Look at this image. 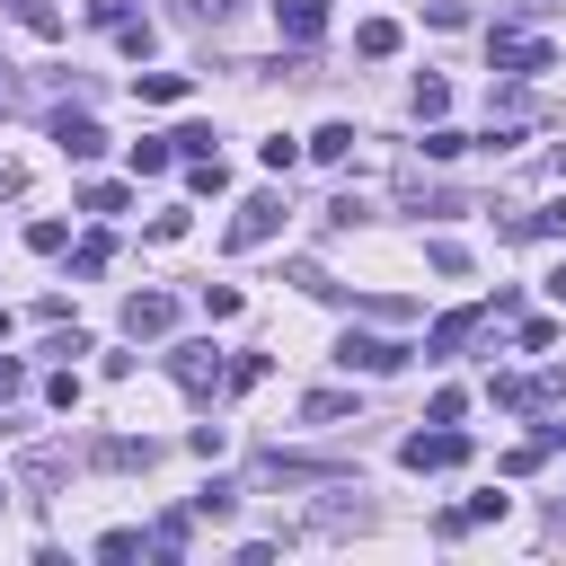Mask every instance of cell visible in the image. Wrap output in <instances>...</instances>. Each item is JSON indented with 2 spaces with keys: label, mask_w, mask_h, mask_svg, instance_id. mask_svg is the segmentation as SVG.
<instances>
[{
  "label": "cell",
  "mask_w": 566,
  "mask_h": 566,
  "mask_svg": "<svg viewBox=\"0 0 566 566\" xmlns=\"http://www.w3.org/2000/svg\"><path fill=\"white\" fill-rule=\"evenodd\" d=\"M80 212H97V221L124 212V186H80Z\"/></svg>",
  "instance_id": "484cf974"
},
{
  "label": "cell",
  "mask_w": 566,
  "mask_h": 566,
  "mask_svg": "<svg viewBox=\"0 0 566 566\" xmlns=\"http://www.w3.org/2000/svg\"><path fill=\"white\" fill-rule=\"evenodd\" d=\"M168 142H177V159H203V150H212V124H177Z\"/></svg>",
  "instance_id": "d4e9b609"
},
{
  "label": "cell",
  "mask_w": 566,
  "mask_h": 566,
  "mask_svg": "<svg viewBox=\"0 0 566 566\" xmlns=\"http://www.w3.org/2000/svg\"><path fill=\"white\" fill-rule=\"evenodd\" d=\"M265 371H274V354H239V363H230V380H221V389H256V380H265Z\"/></svg>",
  "instance_id": "cb8c5ba5"
},
{
  "label": "cell",
  "mask_w": 566,
  "mask_h": 566,
  "mask_svg": "<svg viewBox=\"0 0 566 566\" xmlns=\"http://www.w3.org/2000/svg\"><path fill=\"white\" fill-rule=\"evenodd\" d=\"M354 416V389H310L301 398V424H345Z\"/></svg>",
  "instance_id": "9a60e30c"
},
{
  "label": "cell",
  "mask_w": 566,
  "mask_h": 566,
  "mask_svg": "<svg viewBox=\"0 0 566 566\" xmlns=\"http://www.w3.org/2000/svg\"><path fill=\"white\" fill-rule=\"evenodd\" d=\"M186 195H230V168H221V150L186 159Z\"/></svg>",
  "instance_id": "e0dca14e"
},
{
  "label": "cell",
  "mask_w": 566,
  "mask_h": 566,
  "mask_svg": "<svg viewBox=\"0 0 566 566\" xmlns=\"http://www.w3.org/2000/svg\"><path fill=\"white\" fill-rule=\"evenodd\" d=\"M354 142H363L354 124H318V133H310V159H327V168H336V159H354Z\"/></svg>",
  "instance_id": "2e32d148"
},
{
  "label": "cell",
  "mask_w": 566,
  "mask_h": 566,
  "mask_svg": "<svg viewBox=\"0 0 566 566\" xmlns=\"http://www.w3.org/2000/svg\"><path fill=\"white\" fill-rule=\"evenodd\" d=\"M274 230H283V195H274V186H265V195H248V203L230 212V248H265Z\"/></svg>",
  "instance_id": "5b68a950"
},
{
  "label": "cell",
  "mask_w": 566,
  "mask_h": 566,
  "mask_svg": "<svg viewBox=\"0 0 566 566\" xmlns=\"http://www.w3.org/2000/svg\"><path fill=\"white\" fill-rule=\"evenodd\" d=\"M354 53H363V62H389V53H398V18H363V27H354Z\"/></svg>",
  "instance_id": "4fadbf2b"
},
{
  "label": "cell",
  "mask_w": 566,
  "mask_h": 566,
  "mask_svg": "<svg viewBox=\"0 0 566 566\" xmlns=\"http://www.w3.org/2000/svg\"><path fill=\"white\" fill-rule=\"evenodd\" d=\"M106 256H115V239H106V230H88V239L71 248V274H106Z\"/></svg>",
  "instance_id": "d6986e66"
},
{
  "label": "cell",
  "mask_w": 566,
  "mask_h": 566,
  "mask_svg": "<svg viewBox=\"0 0 566 566\" xmlns=\"http://www.w3.org/2000/svg\"><path fill=\"white\" fill-rule=\"evenodd\" d=\"M407 354H416V345H398V336H363V327L336 336V363H345V371H398Z\"/></svg>",
  "instance_id": "277c9868"
},
{
  "label": "cell",
  "mask_w": 566,
  "mask_h": 566,
  "mask_svg": "<svg viewBox=\"0 0 566 566\" xmlns=\"http://www.w3.org/2000/svg\"><path fill=\"white\" fill-rule=\"evenodd\" d=\"M0 97H9V71H0Z\"/></svg>",
  "instance_id": "74e56055"
},
{
  "label": "cell",
  "mask_w": 566,
  "mask_h": 566,
  "mask_svg": "<svg viewBox=\"0 0 566 566\" xmlns=\"http://www.w3.org/2000/svg\"><path fill=\"white\" fill-rule=\"evenodd\" d=\"M398 460H407L416 478H424V469H460V460H469V433H460V424H424V433L398 442Z\"/></svg>",
  "instance_id": "3957f363"
},
{
  "label": "cell",
  "mask_w": 566,
  "mask_h": 566,
  "mask_svg": "<svg viewBox=\"0 0 566 566\" xmlns=\"http://www.w3.org/2000/svg\"><path fill=\"white\" fill-rule=\"evenodd\" d=\"M557 177H566V142H557Z\"/></svg>",
  "instance_id": "d590c367"
},
{
  "label": "cell",
  "mask_w": 566,
  "mask_h": 566,
  "mask_svg": "<svg viewBox=\"0 0 566 566\" xmlns=\"http://www.w3.org/2000/svg\"><path fill=\"white\" fill-rule=\"evenodd\" d=\"M53 150H62V159H97V150H106L97 115H71V106H62V115H53Z\"/></svg>",
  "instance_id": "52a82bcc"
},
{
  "label": "cell",
  "mask_w": 566,
  "mask_h": 566,
  "mask_svg": "<svg viewBox=\"0 0 566 566\" xmlns=\"http://www.w3.org/2000/svg\"><path fill=\"white\" fill-rule=\"evenodd\" d=\"M442 106H451V80L424 71V80H416V124H442Z\"/></svg>",
  "instance_id": "ac0fdd59"
},
{
  "label": "cell",
  "mask_w": 566,
  "mask_h": 566,
  "mask_svg": "<svg viewBox=\"0 0 566 566\" xmlns=\"http://www.w3.org/2000/svg\"><path fill=\"white\" fill-rule=\"evenodd\" d=\"M115 44H124V53L142 62V53H150V18H124V27H115Z\"/></svg>",
  "instance_id": "f1b7e54d"
},
{
  "label": "cell",
  "mask_w": 566,
  "mask_h": 566,
  "mask_svg": "<svg viewBox=\"0 0 566 566\" xmlns=\"http://www.w3.org/2000/svg\"><path fill=\"white\" fill-rule=\"evenodd\" d=\"M186 522H195V504H186V513H159V522H150V548L177 557V548H186Z\"/></svg>",
  "instance_id": "ffe728a7"
},
{
  "label": "cell",
  "mask_w": 566,
  "mask_h": 566,
  "mask_svg": "<svg viewBox=\"0 0 566 566\" xmlns=\"http://www.w3.org/2000/svg\"><path fill=\"white\" fill-rule=\"evenodd\" d=\"M168 380H177L186 398H212V389L230 380V363H221V345H212V336H195V345H177V354H168Z\"/></svg>",
  "instance_id": "7a4b0ae2"
},
{
  "label": "cell",
  "mask_w": 566,
  "mask_h": 566,
  "mask_svg": "<svg viewBox=\"0 0 566 566\" xmlns=\"http://www.w3.org/2000/svg\"><path fill=\"white\" fill-rule=\"evenodd\" d=\"M469 150V133H451V124H424V159H460Z\"/></svg>",
  "instance_id": "7402d4cb"
},
{
  "label": "cell",
  "mask_w": 566,
  "mask_h": 566,
  "mask_svg": "<svg viewBox=\"0 0 566 566\" xmlns=\"http://www.w3.org/2000/svg\"><path fill=\"white\" fill-rule=\"evenodd\" d=\"M504 504H513V495H469V504H451L433 531H442V539H460V531H478V522H504Z\"/></svg>",
  "instance_id": "8fae6325"
},
{
  "label": "cell",
  "mask_w": 566,
  "mask_h": 566,
  "mask_svg": "<svg viewBox=\"0 0 566 566\" xmlns=\"http://www.w3.org/2000/svg\"><path fill=\"white\" fill-rule=\"evenodd\" d=\"M557 345V318H522V354H548Z\"/></svg>",
  "instance_id": "f546056e"
},
{
  "label": "cell",
  "mask_w": 566,
  "mask_h": 566,
  "mask_svg": "<svg viewBox=\"0 0 566 566\" xmlns=\"http://www.w3.org/2000/svg\"><path fill=\"white\" fill-rule=\"evenodd\" d=\"M88 18H97V27H124V18H133V0H88Z\"/></svg>",
  "instance_id": "d6a6232c"
},
{
  "label": "cell",
  "mask_w": 566,
  "mask_h": 566,
  "mask_svg": "<svg viewBox=\"0 0 566 566\" xmlns=\"http://www.w3.org/2000/svg\"><path fill=\"white\" fill-rule=\"evenodd\" d=\"M486 62H495L504 80H539V71L557 62V44H548V35H522V27H495V35H486Z\"/></svg>",
  "instance_id": "6da1fadb"
},
{
  "label": "cell",
  "mask_w": 566,
  "mask_h": 566,
  "mask_svg": "<svg viewBox=\"0 0 566 566\" xmlns=\"http://www.w3.org/2000/svg\"><path fill=\"white\" fill-rule=\"evenodd\" d=\"M27 248H35V256H53V248H71V221H53V212H44V221L27 230Z\"/></svg>",
  "instance_id": "603a6c76"
},
{
  "label": "cell",
  "mask_w": 566,
  "mask_h": 566,
  "mask_svg": "<svg viewBox=\"0 0 566 566\" xmlns=\"http://www.w3.org/2000/svg\"><path fill=\"white\" fill-rule=\"evenodd\" d=\"M9 195H27V168H18V159H0V203H9Z\"/></svg>",
  "instance_id": "836d02e7"
},
{
  "label": "cell",
  "mask_w": 566,
  "mask_h": 566,
  "mask_svg": "<svg viewBox=\"0 0 566 566\" xmlns=\"http://www.w3.org/2000/svg\"><path fill=\"white\" fill-rule=\"evenodd\" d=\"M168 159H177V142H168V133H159V142H133V177H159Z\"/></svg>",
  "instance_id": "44dd1931"
},
{
  "label": "cell",
  "mask_w": 566,
  "mask_h": 566,
  "mask_svg": "<svg viewBox=\"0 0 566 566\" xmlns=\"http://www.w3.org/2000/svg\"><path fill=\"white\" fill-rule=\"evenodd\" d=\"M88 460H97V469H150L159 442H150V433H106V442H88Z\"/></svg>",
  "instance_id": "ba28073f"
},
{
  "label": "cell",
  "mask_w": 566,
  "mask_h": 566,
  "mask_svg": "<svg viewBox=\"0 0 566 566\" xmlns=\"http://www.w3.org/2000/svg\"><path fill=\"white\" fill-rule=\"evenodd\" d=\"M274 27H283L292 44H318V35H327V0H274Z\"/></svg>",
  "instance_id": "30bf717a"
},
{
  "label": "cell",
  "mask_w": 566,
  "mask_h": 566,
  "mask_svg": "<svg viewBox=\"0 0 566 566\" xmlns=\"http://www.w3.org/2000/svg\"><path fill=\"white\" fill-rule=\"evenodd\" d=\"M9 398H27V363H9V354H0V407H9Z\"/></svg>",
  "instance_id": "1f68e13d"
},
{
  "label": "cell",
  "mask_w": 566,
  "mask_h": 566,
  "mask_svg": "<svg viewBox=\"0 0 566 566\" xmlns=\"http://www.w3.org/2000/svg\"><path fill=\"white\" fill-rule=\"evenodd\" d=\"M0 336H9V310H0Z\"/></svg>",
  "instance_id": "8d00e7d4"
},
{
  "label": "cell",
  "mask_w": 566,
  "mask_h": 566,
  "mask_svg": "<svg viewBox=\"0 0 566 566\" xmlns=\"http://www.w3.org/2000/svg\"><path fill=\"white\" fill-rule=\"evenodd\" d=\"M424 256H433V274H469V248H460V239H433Z\"/></svg>",
  "instance_id": "4316f807"
},
{
  "label": "cell",
  "mask_w": 566,
  "mask_h": 566,
  "mask_svg": "<svg viewBox=\"0 0 566 566\" xmlns=\"http://www.w3.org/2000/svg\"><path fill=\"white\" fill-rule=\"evenodd\" d=\"M186 88H195L186 71H142V80H133V97H142V106H177Z\"/></svg>",
  "instance_id": "5bb4252c"
},
{
  "label": "cell",
  "mask_w": 566,
  "mask_h": 566,
  "mask_svg": "<svg viewBox=\"0 0 566 566\" xmlns=\"http://www.w3.org/2000/svg\"><path fill=\"white\" fill-rule=\"evenodd\" d=\"M504 239H566V203H539V212H513Z\"/></svg>",
  "instance_id": "7c38bea8"
},
{
  "label": "cell",
  "mask_w": 566,
  "mask_h": 566,
  "mask_svg": "<svg viewBox=\"0 0 566 566\" xmlns=\"http://www.w3.org/2000/svg\"><path fill=\"white\" fill-rule=\"evenodd\" d=\"M203 318H239V283H203Z\"/></svg>",
  "instance_id": "83f0119b"
},
{
  "label": "cell",
  "mask_w": 566,
  "mask_h": 566,
  "mask_svg": "<svg viewBox=\"0 0 566 566\" xmlns=\"http://www.w3.org/2000/svg\"><path fill=\"white\" fill-rule=\"evenodd\" d=\"M539 292H548V301H566V265H557V274H548V283H539Z\"/></svg>",
  "instance_id": "e575fe53"
},
{
  "label": "cell",
  "mask_w": 566,
  "mask_h": 566,
  "mask_svg": "<svg viewBox=\"0 0 566 566\" xmlns=\"http://www.w3.org/2000/svg\"><path fill=\"white\" fill-rule=\"evenodd\" d=\"M168 327H177V301H168V292H133V301H124V336H133V345H142V336H168Z\"/></svg>",
  "instance_id": "8992f818"
},
{
  "label": "cell",
  "mask_w": 566,
  "mask_h": 566,
  "mask_svg": "<svg viewBox=\"0 0 566 566\" xmlns=\"http://www.w3.org/2000/svg\"><path fill=\"white\" fill-rule=\"evenodd\" d=\"M478 327H486V301H469V310H442V318H433V336H424V345H433V354H460V345H469V336H478Z\"/></svg>",
  "instance_id": "9c48e42d"
},
{
  "label": "cell",
  "mask_w": 566,
  "mask_h": 566,
  "mask_svg": "<svg viewBox=\"0 0 566 566\" xmlns=\"http://www.w3.org/2000/svg\"><path fill=\"white\" fill-rule=\"evenodd\" d=\"M44 398H53V407H80V371H71V363H62V371H53V380H44Z\"/></svg>",
  "instance_id": "4dcf8cb0"
}]
</instances>
